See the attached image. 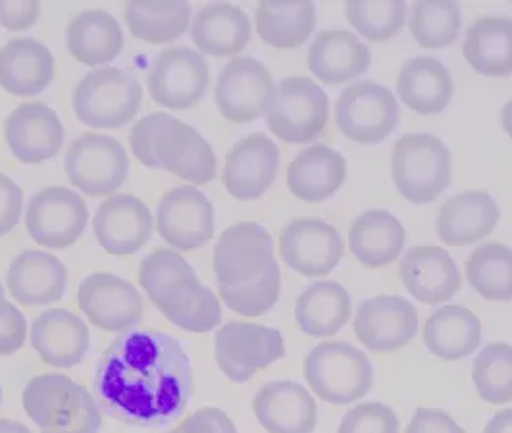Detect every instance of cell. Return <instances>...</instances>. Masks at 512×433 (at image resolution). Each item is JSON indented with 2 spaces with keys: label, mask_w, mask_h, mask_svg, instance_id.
I'll return each instance as SVG.
<instances>
[{
  "label": "cell",
  "mask_w": 512,
  "mask_h": 433,
  "mask_svg": "<svg viewBox=\"0 0 512 433\" xmlns=\"http://www.w3.org/2000/svg\"><path fill=\"white\" fill-rule=\"evenodd\" d=\"M93 389L106 416L129 426L164 428L191 401V360L178 337L135 328L120 333L99 358Z\"/></svg>",
  "instance_id": "6da1fadb"
},
{
  "label": "cell",
  "mask_w": 512,
  "mask_h": 433,
  "mask_svg": "<svg viewBox=\"0 0 512 433\" xmlns=\"http://www.w3.org/2000/svg\"><path fill=\"white\" fill-rule=\"evenodd\" d=\"M139 285L162 316L183 332H214L222 322L218 295L205 287L193 266L172 249H156L141 262Z\"/></svg>",
  "instance_id": "7a4b0ae2"
},
{
  "label": "cell",
  "mask_w": 512,
  "mask_h": 433,
  "mask_svg": "<svg viewBox=\"0 0 512 433\" xmlns=\"http://www.w3.org/2000/svg\"><path fill=\"white\" fill-rule=\"evenodd\" d=\"M131 153L153 170H164L191 183L206 185L216 178V156L205 137L164 112L141 118L129 133Z\"/></svg>",
  "instance_id": "3957f363"
},
{
  "label": "cell",
  "mask_w": 512,
  "mask_h": 433,
  "mask_svg": "<svg viewBox=\"0 0 512 433\" xmlns=\"http://www.w3.org/2000/svg\"><path fill=\"white\" fill-rule=\"evenodd\" d=\"M27 416L43 433H99L103 414L97 399L62 374L35 376L24 389Z\"/></svg>",
  "instance_id": "277c9868"
},
{
  "label": "cell",
  "mask_w": 512,
  "mask_h": 433,
  "mask_svg": "<svg viewBox=\"0 0 512 433\" xmlns=\"http://www.w3.org/2000/svg\"><path fill=\"white\" fill-rule=\"evenodd\" d=\"M391 176L409 203H434L451 185V151L432 133H407L393 147Z\"/></svg>",
  "instance_id": "5b68a950"
},
{
  "label": "cell",
  "mask_w": 512,
  "mask_h": 433,
  "mask_svg": "<svg viewBox=\"0 0 512 433\" xmlns=\"http://www.w3.org/2000/svg\"><path fill=\"white\" fill-rule=\"evenodd\" d=\"M305 380L330 405H351L374 387V366L366 353L345 341L316 345L305 358Z\"/></svg>",
  "instance_id": "8992f818"
},
{
  "label": "cell",
  "mask_w": 512,
  "mask_h": 433,
  "mask_svg": "<svg viewBox=\"0 0 512 433\" xmlns=\"http://www.w3.org/2000/svg\"><path fill=\"white\" fill-rule=\"evenodd\" d=\"M143 104L137 77L120 68H99L77 83L72 106L77 120L97 129H118L135 120Z\"/></svg>",
  "instance_id": "52a82bcc"
},
{
  "label": "cell",
  "mask_w": 512,
  "mask_h": 433,
  "mask_svg": "<svg viewBox=\"0 0 512 433\" xmlns=\"http://www.w3.org/2000/svg\"><path fill=\"white\" fill-rule=\"evenodd\" d=\"M330 120L326 91L308 77H285L266 112L270 131L289 145L316 141Z\"/></svg>",
  "instance_id": "ba28073f"
},
{
  "label": "cell",
  "mask_w": 512,
  "mask_h": 433,
  "mask_svg": "<svg viewBox=\"0 0 512 433\" xmlns=\"http://www.w3.org/2000/svg\"><path fill=\"white\" fill-rule=\"evenodd\" d=\"M70 183L89 197H106L120 189L129 176V156L124 145L101 133H83L64 156Z\"/></svg>",
  "instance_id": "9c48e42d"
},
{
  "label": "cell",
  "mask_w": 512,
  "mask_h": 433,
  "mask_svg": "<svg viewBox=\"0 0 512 433\" xmlns=\"http://www.w3.org/2000/svg\"><path fill=\"white\" fill-rule=\"evenodd\" d=\"M395 95L380 83L349 85L335 102V122L345 137L359 145H378L399 126Z\"/></svg>",
  "instance_id": "30bf717a"
},
{
  "label": "cell",
  "mask_w": 512,
  "mask_h": 433,
  "mask_svg": "<svg viewBox=\"0 0 512 433\" xmlns=\"http://www.w3.org/2000/svg\"><path fill=\"white\" fill-rule=\"evenodd\" d=\"M216 362L224 376L233 383L249 382L258 370L285 357L282 332L249 324L228 322L214 337Z\"/></svg>",
  "instance_id": "8fae6325"
},
{
  "label": "cell",
  "mask_w": 512,
  "mask_h": 433,
  "mask_svg": "<svg viewBox=\"0 0 512 433\" xmlns=\"http://www.w3.org/2000/svg\"><path fill=\"white\" fill-rule=\"evenodd\" d=\"M216 104L226 120L249 124L264 116L274 101L276 83L272 72L256 58L230 60L216 81Z\"/></svg>",
  "instance_id": "7c38bea8"
},
{
  "label": "cell",
  "mask_w": 512,
  "mask_h": 433,
  "mask_svg": "<svg viewBox=\"0 0 512 433\" xmlns=\"http://www.w3.org/2000/svg\"><path fill=\"white\" fill-rule=\"evenodd\" d=\"M212 262L218 287L253 283L276 262L272 235L256 222L235 224L220 235Z\"/></svg>",
  "instance_id": "4fadbf2b"
},
{
  "label": "cell",
  "mask_w": 512,
  "mask_h": 433,
  "mask_svg": "<svg viewBox=\"0 0 512 433\" xmlns=\"http://www.w3.org/2000/svg\"><path fill=\"white\" fill-rule=\"evenodd\" d=\"M208 81L210 68L201 52L172 47L154 58L147 87L156 104L168 110H189L203 101Z\"/></svg>",
  "instance_id": "5bb4252c"
},
{
  "label": "cell",
  "mask_w": 512,
  "mask_h": 433,
  "mask_svg": "<svg viewBox=\"0 0 512 433\" xmlns=\"http://www.w3.org/2000/svg\"><path fill=\"white\" fill-rule=\"evenodd\" d=\"M87 222V204L68 187H45L27 206V233L45 249L72 247L83 235Z\"/></svg>",
  "instance_id": "9a60e30c"
},
{
  "label": "cell",
  "mask_w": 512,
  "mask_h": 433,
  "mask_svg": "<svg viewBox=\"0 0 512 433\" xmlns=\"http://www.w3.org/2000/svg\"><path fill=\"white\" fill-rule=\"evenodd\" d=\"M343 251L345 243L339 231L320 218H295L280 233L283 264L305 278L332 274Z\"/></svg>",
  "instance_id": "2e32d148"
},
{
  "label": "cell",
  "mask_w": 512,
  "mask_h": 433,
  "mask_svg": "<svg viewBox=\"0 0 512 433\" xmlns=\"http://www.w3.org/2000/svg\"><path fill=\"white\" fill-rule=\"evenodd\" d=\"M77 303L87 320L104 332L124 333L143 322V297L114 274H91L79 283Z\"/></svg>",
  "instance_id": "e0dca14e"
},
{
  "label": "cell",
  "mask_w": 512,
  "mask_h": 433,
  "mask_svg": "<svg viewBox=\"0 0 512 433\" xmlns=\"http://www.w3.org/2000/svg\"><path fill=\"white\" fill-rule=\"evenodd\" d=\"M420 328L416 306L399 295H376L357 308L353 330L372 353H393L407 347Z\"/></svg>",
  "instance_id": "ac0fdd59"
},
{
  "label": "cell",
  "mask_w": 512,
  "mask_h": 433,
  "mask_svg": "<svg viewBox=\"0 0 512 433\" xmlns=\"http://www.w3.org/2000/svg\"><path fill=\"white\" fill-rule=\"evenodd\" d=\"M156 230L178 251H195L214 237V206L197 187H176L156 210Z\"/></svg>",
  "instance_id": "d6986e66"
},
{
  "label": "cell",
  "mask_w": 512,
  "mask_h": 433,
  "mask_svg": "<svg viewBox=\"0 0 512 433\" xmlns=\"http://www.w3.org/2000/svg\"><path fill=\"white\" fill-rule=\"evenodd\" d=\"M278 170V145L264 133H251L231 149L222 179L233 199L256 201L272 187Z\"/></svg>",
  "instance_id": "ffe728a7"
},
{
  "label": "cell",
  "mask_w": 512,
  "mask_h": 433,
  "mask_svg": "<svg viewBox=\"0 0 512 433\" xmlns=\"http://www.w3.org/2000/svg\"><path fill=\"white\" fill-rule=\"evenodd\" d=\"M153 214L133 195L106 199L93 218L99 245L108 255L129 256L141 251L153 237Z\"/></svg>",
  "instance_id": "44dd1931"
},
{
  "label": "cell",
  "mask_w": 512,
  "mask_h": 433,
  "mask_svg": "<svg viewBox=\"0 0 512 433\" xmlns=\"http://www.w3.org/2000/svg\"><path fill=\"white\" fill-rule=\"evenodd\" d=\"M10 153L24 164H41L58 156L64 145V126L58 114L41 102L20 104L4 122Z\"/></svg>",
  "instance_id": "7402d4cb"
},
{
  "label": "cell",
  "mask_w": 512,
  "mask_h": 433,
  "mask_svg": "<svg viewBox=\"0 0 512 433\" xmlns=\"http://www.w3.org/2000/svg\"><path fill=\"white\" fill-rule=\"evenodd\" d=\"M401 281L422 305L451 301L462 287L461 272L447 249L424 245L412 247L401 260Z\"/></svg>",
  "instance_id": "603a6c76"
},
{
  "label": "cell",
  "mask_w": 512,
  "mask_h": 433,
  "mask_svg": "<svg viewBox=\"0 0 512 433\" xmlns=\"http://www.w3.org/2000/svg\"><path fill=\"white\" fill-rule=\"evenodd\" d=\"M258 424L268 433H314L318 407L307 387L291 380L266 383L253 399Z\"/></svg>",
  "instance_id": "cb8c5ba5"
},
{
  "label": "cell",
  "mask_w": 512,
  "mask_h": 433,
  "mask_svg": "<svg viewBox=\"0 0 512 433\" xmlns=\"http://www.w3.org/2000/svg\"><path fill=\"white\" fill-rule=\"evenodd\" d=\"M91 345L87 324L70 310L51 308L37 316L31 326V347L52 368L81 364Z\"/></svg>",
  "instance_id": "d4e9b609"
},
{
  "label": "cell",
  "mask_w": 512,
  "mask_h": 433,
  "mask_svg": "<svg viewBox=\"0 0 512 433\" xmlns=\"http://www.w3.org/2000/svg\"><path fill=\"white\" fill-rule=\"evenodd\" d=\"M499 220V204L489 193L466 191L439 208L436 230L447 247H466L487 237Z\"/></svg>",
  "instance_id": "484cf974"
},
{
  "label": "cell",
  "mask_w": 512,
  "mask_h": 433,
  "mask_svg": "<svg viewBox=\"0 0 512 433\" xmlns=\"http://www.w3.org/2000/svg\"><path fill=\"white\" fill-rule=\"evenodd\" d=\"M347 179V160L324 143L297 154L287 168V187L303 203L318 204L333 197Z\"/></svg>",
  "instance_id": "4316f807"
},
{
  "label": "cell",
  "mask_w": 512,
  "mask_h": 433,
  "mask_svg": "<svg viewBox=\"0 0 512 433\" xmlns=\"http://www.w3.org/2000/svg\"><path fill=\"white\" fill-rule=\"evenodd\" d=\"M6 283L14 299L22 305H51L64 297L68 272L51 253L24 251L10 262Z\"/></svg>",
  "instance_id": "83f0119b"
},
{
  "label": "cell",
  "mask_w": 512,
  "mask_h": 433,
  "mask_svg": "<svg viewBox=\"0 0 512 433\" xmlns=\"http://www.w3.org/2000/svg\"><path fill=\"white\" fill-rule=\"evenodd\" d=\"M308 68L328 85L362 76L372 62V51L355 33L343 29L322 31L308 49Z\"/></svg>",
  "instance_id": "f1b7e54d"
},
{
  "label": "cell",
  "mask_w": 512,
  "mask_h": 433,
  "mask_svg": "<svg viewBox=\"0 0 512 433\" xmlns=\"http://www.w3.org/2000/svg\"><path fill=\"white\" fill-rule=\"evenodd\" d=\"M397 93L412 112L432 116L449 106L455 81L443 62L432 56H414L399 70Z\"/></svg>",
  "instance_id": "f546056e"
},
{
  "label": "cell",
  "mask_w": 512,
  "mask_h": 433,
  "mask_svg": "<svg viewBox=\"0 0 512 433\" xmlns=\"http://www.w3.org/2000/svg\"><path fill=\"white\" fill-rule=\"evenodd\" d=\"M405 243V226L384 208L362 212L349 230V249L364 268H384L395 262Z\"/></svg>",
  "instance_id": "4dcf8cb0"
},
{
  "label": "cell",
  "mask_w": 512,
  "mask_h": 433,
  "mask_svg": "<svg viewBox=\"0 0 512 433\" xmlns=\"http://www.w3.org/2000/svg\"><path fill=\"white\" fill-rule=\"evenodd\" d=\"M51 51L33 39H14L0 49V87L14 97L41 95L52 83Z\"/></svg>",
  "instance_id": "1f68e13d"
},
{
  "label": "cell",
  "mask_w": 512,
  "mask_h": 433,
  "mask_svg": "<svg viewBox=\"0 0 512 433\" xmlns=\"http://www.w3.org/2000/svg\"><path fill=\"white\" fill-rule=\"evenodd\" d=\"M191 37L197 49L205 54L218 58L235 56L251 41V20L239 6L212 2L193 18Z\"/></svg>",
  "instance_id": "d6a6232c"
},
{
  "label": "cell",
  "mask_w": 512,
  "mask_h": 433,
  "mask_svg": "<svg viewBox=\"0 0 512 433\" xmlns=\"http://www.w3.org/2000/svg\"><path fill=\"white\" fill-rule=\"evenodd\" d=\"M422 337L434 357L447 362L462 360L480 349L482 322L464 306H441L426 320Z\"/></svg>",
  "instance_id": "836d02e7"
},
{
  "label": "cell",
  "mask_w": 512,
  "mask_h": 433,
  "mask_svg": "<svg viewBox=\"0 0 512 433\" xmlns=\"http://www.w3.org/2000/svg\"><path fill=\"white\" fill-rule=\"evenodd\" d=\"M353 303L349 291L337 281L310 283L297 297L295 320L299 330L308 337H333L349 322Z\"/></svg>",
  "instance_id": "e575fe53"
},
{
  "label": "cell",
  "mask_w": 512,
  "mask_h": 433,
  "mask_svg": "<svg viewBox=\"0 0 512 433\" xmlns=\"http://www.w3.org/2000/svg\"><path fill=\"white\" fill-rule=\"evenodd\" d=\"M462 54L482 76L507 77L512 74V18L484 16L468 27Z\"/></svg>",
  "instance_id": "d590c367"
},
{
  "label": "cell",
  "mask_w": 512,
  "mask_h": 433,
  "mask_svg": "<svg viewBox=\"0 0 512 433\" xmlns=\"http://www.w3.org/2000/svg\"><path fill=\"white\" fill-rule=\"evenodd\" d=\"M66 45L79 64L101 66L120 56L124 33L112 14L104 10H85L77 14L66 29Z\"/></svg>",
  "instance_id": "8d00e7d4"
},
{
  "label": "cell",
  "mask_w": 512,
  "mask_h": 433,
  "mask_svg": "<svg viewBox=\"0 0 512 433\" xmlns=\"http://www.w3.org/2000/svg\"><path fill=\"white\" fill-rule=\"evenodd\" d=\"M256 31L274 49L291 51L305 45L316 27L314 2H260Z\"/></svg>",
  "instance_id": "74e56055"
},
{
  "label": "cell",
  "mask_w": 512,
  "mask_h": 433,
  "mask_svg": "<svg viewBox=\"0 0 512 433\" xmlns=\"http://www.w3.org/2000/svg\"><path fill=\"white\" fill-rule=\"evenodd\" d=\"M124 18L135 39L149 45H168L187 31L191 22L189 2H128Z\"/></svg>",
  "instance_id": "f35d334b"
},
{
  "label": "cell",
  "mask_w": 512,
  "mask_h": 433,
  "mask_svg": "<svg viewBox=\"0 0 512 433\" xmlns=\"http://www.w3.org/2000/svg\"><path fill=\"white\" fill-rule=\"evenodd\" d=\"M466 280L482 299L512 301V249L503 243H484L466 260Z\"/></svg>",
  "instance_id": "ab89813d"
},
{
  "label": "cell",
  "mask_w": 512,
  "mask_h": 433,
  "mask_svg": "<svg viewBox=\"0 0 512 433\" xmlns=\"http://www.w3.org/2000/svg\"><path fill=\"white\" fill-rule=\"evenodd\" d=\"M461 6L457 2H416L410 8L409 29L422 49H445L461 33Z\"/></svg>",
  "instance_id": "60d3db41"
},
{
  "label": "cell",
  "mask_w": 512,
  "mask_h": 433,
  "mask_svg": "<svg viewBox=\"0 0 512 433\" xmlns=\"http://www.w3.org/2000/svg\"><path fill=\"white\" fill-rule=\"evenodd\" d=\"M472 382L489 405L512 401V345L489 343L474 360Z\"/></svg>",
  "instance_id": "b9f144b4"
},
{
  "label": "cell",
  "mask_w": 512,
  "mask_h": 433,
  "mask_svg": "<svg viewBox=\"0 0 512 433\" xmlns=\"http://www.w3.org/2000/svg\"><path fill=\"white\" fill-rule=\"evenodd\" d=\"M407 2H347L345 16L349 24L368 41L393 39L407 20Z\"/></svg>",
  "instance_id": "7bdbcfd3"
},
{
  "label": "cell",
  "mask_w": 512,
  "mask_h": 433,
  "mask_svg": "<svg viewBox=\"0 0 512 433\" xmlns=\"http://www.w3.org/2000/svg\"><path fill=\"white\" fill-rule=\"evenodd\" d=\"M218 295L233 312L256 318L270 312L282 295V268L278 262L258 280L241 287H218Z\"/></svg>",
  "instance_id": "ee69618b"
},
{
  "label": "cell",
  "mask_w": 512,
  "mask_h": 433,
  "mask_svg": "<svg viewBox=\"0 0 512 433\" xmlns=\"http://www.w3.org/2000/svg\"><path fill=\"white\" fill-rule=\"evenodd\" d=\"M337 433H399V416L384 403H360L345 412Z\"/></svg>",
  "instance_id": "f6af8a7d"
},
{
  "label": "cell",
  "mask_w": 512,
  "mask_h": 433,
  "mask_svg": "<svg viewBox=\"0 0 512 433\" xmlns=\"http://www.w3.org/2000/svg\"><path fill=\"white\" fill-rule=\"evenodd\" d=\"M27 339V320L16 306L6 305L0 312V357H10L24 347Z\"/></svg>",
  "instance_id": "bcb514c9"
},
{
  "label": "cell",
  "mask_w": 512,
  "mask_h": 433,
  "mask_svg": "<svg viewBox=\"0 0 512 433\" xmlns=\"http://www.w3.org/2000/svg\"><path fill=\"white\" fill-rule=\"evenodd\" d=\"M24 208V191L14 179L0 174V237L18 226Z\"/></svg>",
  "instance_id": "7dc6e473"
},
{
  "label": "cell",
  "mask_w": 512,
  "mask_h": 433,
  "mask_svg": "<svg viewBox=\"0 0 512 433\" xmlns=\"http://www.w3.org/2000/svg\"><path fill=\"white\" fill-rule=\"evenodd\" d=\"M405 433H466L461 424L441 408H418Z\"/></svg>",
  "instance_id": "c3c4849f"
},
{
  "label": "cell",
  "mask_w": 512,
  "mask_h": 433,
  "mask_svg": "<svg viewBox=\"0 0 512 433\" xmlns=\"http://www.w3.org/2000/svg\"><path fill=\"white\" fill-rule=\"evenodd\" d=\"M180 433H237L230 416L220 408H199L183 420Z\"/></svg>",
  "instance_id": "681fc988"
},
{
  "label": "cell",
  "mask_w": 512,
  "mask_h": 433,
  "mask_svg": "<svg viewBox=\"0 0 512 433\" xmlns=\"http://www.w3.org/2000/svg\"><path fill=\"white\" fill-rule=\"evenodd\" d=\"M39 16H41V2L37 0H22V2L0 0V26L10 31H26L39 20Z\"/></svg>",
  "instance_id": "f907efd6"
},
{
  "label": "cell",
  "mask_w": 512,
  "mask_h": 433,
  "mask_svg": "<svg viewBox=\"0 0 512 433\" xmlns=\"http://www.w3.org/2000/svg\"><path fill=\"white\" fill-rule=\"evenodd\" d=\"M484 433H512V408L501 410L489 418Z\"/></svg>",
  "instance_id": "816d5d0a"
},
{
  "label": "cell",
  "mask_w": 512,
  "mask_h": 433,
  "mask_svg": "<svg viewBox=\"0 0 512 433\" xmlns=\"http://www.w3.org/2000/svg\"><path fill=\"white\" fill-rule=\"evenodd\" d=\"M0 433H31L24 424L14 420H0Z\"/></svg>",
  "instance_id": "f5cc1de1"
},
{
  "label": "cell",
  "mask_w": 512,
  "mask_h": 433,
  "mask_svg": "<svg viewBox=\"0 0 512 433\" xmlns=\"http://www.w3.org/2000/svg\"><path fill=\"white\" fill-rule=\"evenodd\" d=\"M501 122H503V128L507 131V135L512 139V99L501 110Z\"/></svg>",
  "instance_id": "db71d44e"
},
{
  "label": "cell",
  "mask_w": 512,
  "mask_h": 433,
  "mask_svg": "<svg viewBox=\"0 0 512 433\" xmlns=\"http://www.w3.org/2000/svg\"><path fill=\"white\" fill-rule=\"evenodd\" d=\"M4 305H6V299H4V287H2V283H0V312H2Z\"/></svg>",
  "instance_id": "11a10c76"
},
{
  "label": "cell",
  "mask_w": 512,
  "mask_h": 433,
  "mask_svg": "<svg viewBox=\"0 0 512 433\" xmlns=\"http://www.w3.org/2000/svg\"><path fill=\"white\" fill-rule=\"evenodd\" d=\"M0 403H2V387H0Z\"/></svg>",
  "instance_id": "9f6ffc18"
},
{
  "label": "cell",
  "mask_w": 512,
  "mask_h": 433,
  "mask_svg": "<svg viewBox=\"0 0 512 433\" xmlns=\"http://www.w3.org/2000/svg\"><path fill=\"white\" fill-rule=\"evenodd\" d=\"M170 433H180V430H178V428H176V430H172V432Z\"/></svg>",
  "instance_id": "6f0895ef"
}]
</instances>
